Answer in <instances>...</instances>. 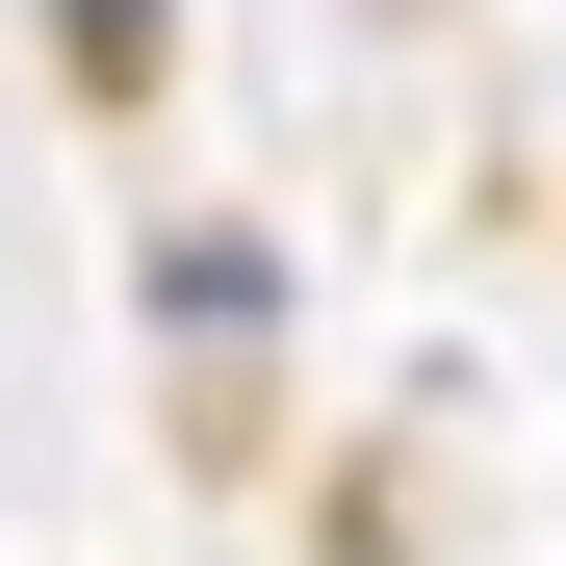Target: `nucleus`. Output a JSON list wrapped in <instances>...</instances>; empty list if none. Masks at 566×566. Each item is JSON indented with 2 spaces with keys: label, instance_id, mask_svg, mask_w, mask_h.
Returning <instances> with one entry per match:
<instances>
[{
  "label": "nucleus",
  "instance_id": "1",
  "mask_svg": "<svg viewBox=\"0 0 566 566\" xmlns=\"http://www.w3.org/2000/svg\"><path fill=\"white\" fill-rule=\"evenodd\" d=\"M52 52H77V77L129 104V77H155V0H52Z\"/></svg>",
  "mask_w": 566,
  "mask_h": 566
}]
</instances>
